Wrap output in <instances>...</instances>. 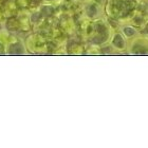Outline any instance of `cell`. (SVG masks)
<instances>
[{"mask_svg": "<svg viewBox=\"0 0 148 148\" xmlns=\"http://www.w3.org/2000/svg\"><path fill=\"white\" fill-rule=\"evenodd\" d=\"M140 0H107L105 13L117 23H127L138 11Z\"/></svg>", "mask_w": 148, "mask_h": 148, "instance_id": "6da1fadb", "label": "cell"}, {"mask_svg": "<svg viewBox=\"0 0 148 148\" xmlns=\"http://www.w3.org/2000/svg\"><path fill=\"white\" fill-rule=\"evenodd\" d=\"M112 28L105 19L99 18L94 20L93 25V32L90 37V41L96 46H104L109 42L110 36L112 34Z\"/></svg>", "mask_w": 148, "mask_h": 148, "instance_id": "7a4b0ae2", "label": "cell"}, {"mask_svg": "<svg viewBox=\"0 0 148 148\" xmlns=\"http://www.w3.org/2000/svg\"><path fill=\"white\" fill-rule=\"evenodd\" d=\"M25 47L31 53H43L48 50L47 39L39 33L29 35L25 40Z\"/></svg>", "mask_w": 148, "mask_h": 148, "instance_id": "3957f363", "label": "cell"}, {"mask_svg": "<svg viewBox=\"0 0 148 148\" xmlns=\"http://www.w3.org/2000/svg\"><path fill=\"white\" fill-rule=\"evenodd\" d=\"M127 49L131 55H148V36L140 34L128 40Z\"/></svg>", "mask_w": 148, "mask_h": 148, "instance_id": "277c9868", "label": "cell"}, {"mask_svg": "<svg viewBox=\"0 0 148 148\" xmlns=\"http://www.w3.org/2000/svg\"><path fill=\"white\" fill-rule=\"evenodd\" d=\"M104 12H105L104 3L97 2L96 0H87L86 4L84 5V15L90 20L102 18Z\"/></svg>", "mask_w": 148, "mask_h": 148, "instance_id": "5b68a950", "label": "cell"}, {"mask_svg": "<svg viewBox=\"0 0 148 148\" xmlns=\"http://www.w3.org/2000/svg\"><path fill=\"white\" fill-rule=\"evenodd\" d=\"M108 43L112 47V49L119 52H123L128 48V39L120 30L112 32Z\"/></svg>", "mask_w": 148, "mask_h": 148, "instance_id": "8992f818", "label": "cell"}, {"mask_svg": "<svg viewBox=\"0 0 148 148\" xmlns=\"http://www.w3.org/2000/svg\"><path fill=\"white\" fill-rule=\"evenodd\" d=\"M120 31L125 35L127 39L130 40L136 37L138 35H140V30L138 28H136L134 25H132L131 23L129 22H127V23H123V25H121V29Z\"/></svg>", "mask_w": 148, "mask_h": 148, "instance_id": "52a82bcc", "label": "cell"}, {"mask_svg": "<svg viewBox=\"0 0 148 148\" xmlns=\"http://www.w3.org/2000/svg\"><path fill=\"white\" fill-rule=\"evenodd\" d=\"M2 9L4 17H13V16L17 15V13H18V8L16 5V3L13 1L6 2L5 5L2 6Z\"/></svg>", "mask_w": 148, "mask_h": 148, "instance_id": "ba28073f", "label": "cell"}, {"mask_svg": "<svg viewBox=\"0 0 148 148\" xmlns=\"http://www.w3.org/2000/svg\"><path fill=\"white\" fill-rule=\"evenodd\" d=\"M140 33H141V34H143V35H147V36H148V20L146 21L145 25L140 29Z\"/></svg>", "mask_w": 148, "mask_h": 148, "instance_id": "9c48e42d", "label": "cell"}, {"mask_svg": "<svg viewBox=\"0 0 148 148\" xmlns=\"http://www.w3.org/2000/svg\"><path fill=\"white\" fill-rule=\"evenodd\" d=\"M6 52V46L4 43L0 42V54H3V53Z\"/></svg>", "mask_w": 148, "mask_h": 148, "instance_id": "30bf717a", "label": "cell"}, {"mask_svg": "<svg viewBox=\"0 0 148 148\" xmlns=\"http://www.w3.org/2000/svg\"><path fill=\"white\" fill-rule=\"evenodd\" d=\"M3 17H4V14H3V9H2V6L0 5V21L2 20Z\"/></svg>", "mask_w": 148, "mask_h": 148, "instance_id": "8fae6325", "label": "cell"}]
</instances>
